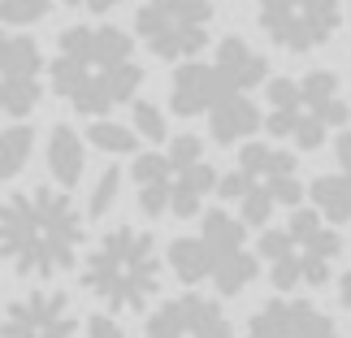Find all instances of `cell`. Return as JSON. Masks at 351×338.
<instances>
[{
    "label": "cell",
    "mask_w": 351,
    "mask_h": 338,
    "mask_svg": "<svg viewBox=\"0 0 351 338\" xmlns=\"http://www.w3.org/2000/svg\"><path fill=\"white\" fill-rule=\"evenodd\" d=\"M256 274H261V261L243 248V252H226V256H217L213 261V274H208V282L217 287V295H243L256 282Z\"/></svg>",
    "instance_id": "4fadbf2b"
},
{
    "label": "cell",
    "mask_w": 351,
    "mask_h": 338,
    "mask_svg": "<svg viewBox=\"0 0 351 338\" xmlns=\"http://www.w3.org/2000/svg\"><path fill=\"white\" fill-rule=\"evenodd\" d=\"M261 31L287 52H313L339 31V0H261Z\"/></svg>",
    "instance_id": "277c9868"
},
{
    "label": "cell",
    "mask_w": 351,
    "mask_h": 338,
    "mask_svg": "<svg viewBox=\"0 0 351 338\" xmlns=\"http://www.w3.org/2000/svg\"><path fill=\"white\" fill-rule=\"evenodd\" d=\"M243 338H343V330L313 300H287V295H278V300H269L252 313Z\"/></svg>",
    "instance_id": "52a82bcc"
},
{
    "label": "cell",
    "mask_w": 351,
    "mask_h": 338,
    "mask_svg": "<svg viewBox=\"0 0 351 338\" xmlns=\"http://www.w3.org/2000/svg\"><path fill=\"white\" fill-rule=\"evenodd\" d=\"M83 338H126V330H121L109 313H96V317L83 321Z\"/></svg>",
    "instance_id": "8d00e7d4"
},
{
    "label": "cell",
    "mask_w": 351,
    "mask_h": 338,
    "mask_svg": "<svg viewBox=\"0 0 351 338\" xmlns=\"http://www.w3.org/2000/svg\"><path fill=\"white\" fill-rule=\"evenodd\" d=\"M65 5H83V0H65Z\"/></svg>",
    "instance_id": "b9f144b4"
},
{
    "label": "cell",
    "mask_w": 351,
    "mask_h": 338,
    "mask_svg": "<svg viewBox=\"0 0 351 338\" xmlns=\"http://www.w3.org/2000/svg\"><path fill=\"white\" fill-rule=\"evenodd\" d=\"M48 18V0H0V22L5 26H35Z\"/></svg>",
    "instance_id": "7402d4cb"
},
{
    "label": "cell",
    "mask_w": 351,
    "mask_h": 338,
    "mask_svg": "<svg viewBox=\"0 0 351 338\" xmlns=\"http://www.w3.org/2000/svg\"><path fill=\"white\" fill-rule=\"evenodd\" d=\"M256 126H261V113H256V104L247 96L217 100L208 109V130H213L217 143H239V139H247Z\"/></svg>",
    "instance_id": "30bf717a"
},
{
    "label": "cell",
    "mask_w": 351,
    "mask_h": 338,
    "mask_svg": "<svg viewBox=\"0 0 351 338\" xmlns=\"http://www.w3.org/2000/svg\"><path fill=\"white\" fill-rule=\"evenodd\" d=\"M199 160H204V143H199L195 134H178V139L169 143V165H173V173L186 169V165H199Z\"/></svg>",
    "instance_id": "83f0119b"
},
{
    "label": "cell",
    "mask_w": 351,
    "mask_h": 338,
    "mask_svg": "<svg viewBox=\"0 0 351 338\" xmlns=\"http://www.w3.org/2000/svg\"><path fill=\"white\" fill-rule=\"evenodd\" d=\"M31 147H35V130L31 126H9L0 130V182L18 178L31 160Z\"/></svg>",
    "instance_id": "e0dca14e"
},
{
    "label": "cell",
    "mask_w": 351,
    "mask_h": 338,
    "mask_svg": "<svg viewBox=\"0 0 351 338\" xmlns=\"http://www.w3.org/2000/svg\"><path fill=\"white\" fill-rule=\"evenodd\" d=\"M308 195H313L321 217H330L334 226L351 221V178L347 173H321V178L308 186Z\"/></svg>",
    "instance_id": "5bb4252c"
},
{
    "label": "cell",
    "mask_w": 351,
    "mask_h": 338,
    "mask_svg": "<svg viewBox=\"0 0 351 338\" xmlns=\"http://www.w3.org/2000/svg\"><path fill=\"white\" fill-rule=\"evenodd\" d=\"M117 191H121V173H117V169H104L100 178H96V186H91V200H87V217H104V213L113 208Z\"/></svg>",
    "instance_id": "cb8c5ba5"
},
{
    "label": "cell",
    "mask_w": 351,
    "mask_h": 338,
    "mask_svg": "<svg viewBox=\"0 0 351 338\" xmlns=\"http://www.w3.org/2000/svg\"><path fill=\"white\" fill-rule=\"evenodd\" d=\"M334 100H339V78H334L330 70H313V74H304V83H300V104H304L308 113L321 117Z\"/></svg>",
    "instance_id": "ac0fdd59"
},
{
    "label": "cell",
    "mask_w": 351,
    "mask_h": 338,
    "mask_svg": "<svg viewBox=\"0 0 351 338\" xmlns=\"http://www.w3.org/2000/svg\"><path fill=\"white\" fill-rule=\"evenodd\" d=\"M199 200H204L199 191H191V186H182L178 178H173V186H169V213H173V217H195Z\"/></svg>",
    "instance_id": "f546056e"
},
{
    "label": "cell",
    "mask_w": 351,
    "mask_h": 338,
    "mask_svg": "<svg viewBox=\"0 0 351 338\" xmlns=\"http://www.w3.org/2000/svg\"><path fill=\"white\" fill-rule=\"evenodd\" d=\"M169 269L182 287H199L213 274V252L204 248V239H173L169 243Z\"/></svg>",
    "instance_id": "7c38bea8"
},
{
    "label": "cell",
    "mask_w": 351,
    "mask_h": 338,
    "mask_svg": "<svg viewBox=\"0 0 351 338\" xmlns=\"http://www.w3.org/2000/svg\"><path fill=\"white\" fill-rule=\"evenodd\" d=\"M83 5H87L91 13H109L113 5H121V0H83Z\"/></svg>",
    "instance_id": "60d3db41"
},
{
    "label": "cell",
    "mask_w": 351,
    "mask_h": 338,
    "mask_svg": "<svg viewBox=\"0 0 351 338\" xmlns=\"http://www.w3.org/2000/svg\"><path fill=\"white\" fill-rule=\"evenodd\" d=\"M48 169H52V178L61 182V191L65 186H78V178H83V169H87V156H83V139H78L74 126H52V134H48Z\"/></svg>",
    "instance_id": "9c48e42d"
},
{
    "label": "cell",
    "mask_w": 351,
    "mask_h": 338,
    "mask_svg": "<svg viewBox=\"0 0 351 338\" xmlns=\"http://www.w3.org/2000/svg\"><path fill=\"white\" fill-rule=\"evenodd\" d=\"M169 104L178 117H195V113H208L217 104V91H213V65H195L186 61L178 74H173V87H169Z\"/></svg>",
    "instance_id": "ba28073f"
},
{
    "label": "cell",
    "mask_w": 351,
    "mask_h": 338,
    "mask_svg": "<svg viewBox=\"0 0 351 338\" xmlns=\"http://www.w3.org/2000/svg\"><path fill=\"white\" fill-rule=\"evenodd\" d=\"M291 248H295V243H291V234H287V230H265V234H261V243H256V252H261L269 265H274V261H282V256H287Z\"/></svg>",
    "instance_id": "1f68e13d"
},
{
    "label": "cell",
    "mask_w": 351,
    "mask_h": 338,
    "mask_svg": "<svg viewBox=\"0 0 351 338\" xmlns=\"http://www.w3.org/2000/svg\"><path fill=\"white\" fill-rule=\"evenodd\" d=\"M265 191L274 195V204H287V208H300V200H304V186L295 178H274V182H265Z\"/></svg>",
    "instance_id": "d590c367"
},
{
    "label": "cell",
    "mask_w": 351,
    "mask_h": 338,
    "mask_svg": "<svg viewBox=\"0 0 351 338\" xmlns=\"http://www.w3.org/2000/svg\"><path fill=\"white\" fill-rule=\"evenodd\" d=\"M39 78H5L0 83V113L9 117H26L39 104Z\"/></svg>",
    "instance_id": "d6986e66"
},
{
    "label": "cell",
    "mask_w": 351,
    "mask_h": 338,
    "mask_svg": "<svg viewBox=\"0 0 351 338\" xmlns=\"http://www.w3.org/2000/svg\"><path fill=\"white\" fill-rule=\"evenodd\" d=\"M87 143L100 147V152H109V156H121V152H134V147H139V134H134L130 126H117V121L100 117V121H91Z\"/></svg>",
    "instance_id": "ffe728a7"
},
{
    "label": "cell",
    "mask_w": 351,
    "mask_h": 338,
    "mask_svg": "<svg viewBox=\"0 0 351 338\" xmlns=\"http://www.w3.org/2000/svg\"><path fill=\"white\" fill-rule=\"evenodd\" d=\"M247 57H252V48L243 44L239 35H226L221 44H217V65H213V70H217V74H226V78L234 83V74L243 70V65H247Z\"/></svg>",
    "instance_id": "d4e9b609"
},
{
    "label": "cell",
    "mask_w": 351,
    "mask_h": 338,
    "mask_svg": "<svg viewBox=\"0 0 351 338\" xmlns=\"http://www.w3.org/2000/svg\"><path fill=\"white\" fill-rule=\"evenodd\" d=\"M169 186H139V213L143 217H165L169 213Z\"/></svg>",
    "instance_id": "4dcf8cb0"
},
{
    "label": "cell",
    "mask_w": 351,
    "mask_h": 338,
    "mask_svg": "<svg viewBox=\"0 0 351 338\" xmlns=\"http://www.w3.org/2000/svg\"><path fill=\"white\" fill-rule=\"evenodd\" d=\"M269 217H274V195L265 191V186H252L247 195L239 200V221L243 226H269Z\"/></svg>",
    "instance_id": "603a6c76"
},
{
    "label": "cell",
    "mask_w": 351,
    "mask_h": 338,
    "mask_svg": "<svg viewBox=\"0 0 351 338\" xmlns=\"http://www.w3.org/2000/svg\"><path fill=\"white\" fill-rule=\"evenodd\" d=\"M304 109H274L265 117V130L274 134V139H287V134H295V126H300Z\"/></svg>",
    "instance_id": "836d02e7"
},
{
    "label": "cell",
    "mask_w": 351,
    "mask_h": 338,
    "mask_svg": "<svg viewBox=\"0 0 351 338\" xmlns=\"http://www.w3.org/2000/svg\"><path fill=\"white\" fill-rule=\"evenodd\" d=\"M130 35L117 26H91V48H87V70H113L130 61Z\"/></svg>",
    "instance_id": "2e32d148"
},
{
    "label": "cell",
    "mask_w": 351,
    "mask_h": 338,
    "mask_svg": "<svg viewBox=\"0 0 351 338\" xmlns=\"http://www.w3.org/2000/svg\"><path fill=\"white\" fill-rule=\"evenodd\" d=\"M143 338H234V334L217 300L186 291V295L165 300L156 313H147Z\"/></svg>",
    "instance_id": "8992f818"
},
{
    "label": "cell",
    "mask_w": 351,
    "mask_h": 338,
    "mask_svg": "<svg viewBox=\"0 0 351 338\" xmlns=\"http://www.w3.org/2000/svg\"><path fill=\"white\" fill-rule=\"evenodd\" d=\"M247 191H252V182L243 178L239 169H234V173H221V178H217V195H221V200H243Z\"/></svg>",
    "instance_id": "74e56055"
},
{
    "label": "cell",
    "mask_w": 351,
    "mask_h": 338,
    "mask_svg": "<svg viewBox=\"0 0 351 338\" xmlns=\"http://www.w3.org/2000/svg\"><path fill=\"white\" fill-rule=\"evenodd\" d=\"M87 221L61 186H31L0 200V261L18 278H61L78 265Z\"/></svg>",
    "instance_id": "6da1fadb"
},
{
    "label": "cell",
    "mask_w": 351,
    "mask_h": 338,
    "mask_svg": "<svg viewBox=\"0 0 351 338\" xmlns=\"http://www.w3.org/2000/svg\"><path fill=\"white\" fill-rule=\"evenodd\" d=\"M0 338H83V321L65 291L35 287L0 313Z\"/></svg>",
    "instance_id": "5b68a950"
},
{
    "label": "cell",
    "mask_w": 351,
    "mask_h": 338,
    "mask_svg": "<svg viewBox=\"0 0 351 338\" xmlns=\"http://www.w3.org/2000/svg\"><path fill=\"white\" fill-rule=\"evenodd\" d=\"M321 213L317 208H291V217H287V234L291 243H308V239H317L321 234Z\"/></svg>",
    "instance_id": "484cf974"
},
{
    "label": "cell",
    "mask_w": 351,
    "mask_h": 338,
    "mask_svg": "<svg viewBox=\"0 0 351 338\" xmlns=\"http://www.w3.org/2000/svg\"><path fill=\"white\" fill-rule=\"evenodd\" d=\"M173 178H178L182 186H191V191H199V195L217 191V169H213V165H204V160H199V165H186V169H178Z\"/></svg>",
    "instance_id": "f1b7e54d"
},
{
    "label": "cell",
    "mask_w": 351,
    "mask_h": 338,
    "mask_svg": "<svg viewBox=\"0 0 351 338\" xmlns=\"http://www.w3.org/2000/svg\"><path fill=\"white\" fill-rule=\"evenodd\" d=\"M204 248L213 252V261L226 252H243V243H247V226H243L234 213H226V208H208L204 213Z\"/></svg>",
    "instance_id": "9a60e30c"
},
{
    "label": "cell",
    "mask_w": 351,
    "mask_h": 338,
    "mask_svg": "<svg viewBox=\"0 0 351 338\" xmlns=\"http://www.w3.org/2000/svg\"><path fill=\"white\" fill-rule=\"evenodd\" d=\"M83 291L109 313H143L160 291V252L156 239L139 226H113L83 261Z\"/></svg>",
    "instance_id": "7a4b0ae2"
},
{
    "label": "cell",
    "mask_w": 351,
    "mask_h": 338,
    "mask_svg": "<svg viewBox=\"0 0 351 338\" xmlns=\"http://www.w3.org/2000/svg\"><path fill=\"white\" fill-rule=\"evenodd\" d=\"M334 152H339V165H343V173L351 178V130H343V134H339V143H334Z\"/></svg>",
    "instance_id": "f35d334b"
},
{
    "label": "cell",
    "mask_w": 351,
    "mask_h": 338,
    "mask_svg": "<svg viewBox=\"0 0 351 338\" xmlns=\"http://www.w3.org/2000/svg\"><path fill=\"white\" fill-rule=\"evenodd\" d=\"M208 18H213L208 0H147L134 13V26H139L143 44L152 48V57L186 61L208 48Z\"/></svg>",
    "instance_id": "3957f363"
},
{
    "label": "cell",
    "mask_w": 351,
    "mask_h": 338,
    "mask_svg": "<svg viewBox=\"0 0 351 338\" xmlns=\"http://www.w3.org/2000/svg\"><path fill=\"white\" fill-rule=\"evenodd\" d=\"M134 134H143L147 143H165V117L152 104H134Z\"/></svg>",
    "instance_id": "4316f807"
},
{
    "label": "cell",
    "mask_w": 351,
    "mask_h": 338,
    "mask_svg": "<svg viewBox=\"0 0 351 338\" xmlns=\"http://www.w3.org/2000/svg\"><path fill=\"white\" fill-rule=\"evenodd\" d=\"M295 143H300L304 152H313V147L326 143V126H321L313 113H304V117H300V126H295Z\"/></svg>",
    "instance_id": "e575fe53"
},
{
    "label": "cell",
    "mask_w": 351,
    "mask_h": 338,
    "mask_svg": "<svg viewBox=\"0 0 351 338\" xmlns=\"http://www.w3.org/2000/svg\"><path fill=\"white\" fill-rule=\"evenodd\" d=\"M269 100H274V109H304L300 83H291V78H269Z\"/></svg>",
    "instance_id": "d6a6232c"
},
{
    "label": "cell",
    "mask_w": 351,
    "mask_h": 338,
    "mask_svg": "<svg viewBox=\"0 0 351 338\" xmlns=\"http://www.w3.org/2000/svg\"><path fill=\"white\" fill-rule=\"evenodd\" d=\"M339 304H343V308H351V269L339 278Z\"/></svg>",
    "instance_id": "ab89813d"
},
{
    "label": "cell",
    "mask_w": 351,
    "mask_h": 338,
    "mask_svg": "<svg viewBox=\"0 0 351 338\" xmlns=\"http://www.w3.org/2000/svg\"><path fill=\"white\" fill-rule=\"evenodd\" d=\"M44 52L31 35H5L0 31V83L5 78H39Z\"/></svg>",
    "instance_id": "8fae6325"
},
{
    "label": "cell",
    "mask_w": 351,
    "mask_h": 338,
    "mask_svg": "<svg viewBox=\"0 0 351 338\" xmlns=\"http://www.w3.org/2000/svg\"><path fill=\"white\" fill-rule=\"evenodd\" d=\"M130 173H134L139 186H169L173 182V165H169V156H160V152H139Z\"/></svg>",
    "instance_id": "44dd1931"
}]
</instances>
